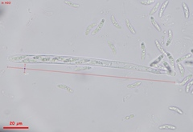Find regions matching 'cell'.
<instances>
[{"mask_svg":"<svg viewBox=\"0 0 193 132\" xmlns=\"http://www.w3.org/2000/svg\"><path fill=\"white\" fill-rule=\"evenodd\" d=\"M133 117H134V114H131V115H129V116H126L125 119H126V120H128V119H131V118H133Z\"/></svg>","mask_w":193,"mask_h":132,"instance_id":"cell-30","label":"cell"},{"mask_svg":"<svg viewBox=\"0 0 193 132\" xmlns=\"http://www.w3.org/2000/svg\"><path fill=\"white\" fill-rule=\"evenodd\" d=\"M92 67H76L75 70H91Z\"/></svg>","mask_w":193,"mask_h":132,"instance_id":"cell-27","label":"cell"},{"mask_svg":"<svg viewBox=\"0 0 193 132\" xmlns=\"http://www.w3.org/2000/svg\"><path fill=\"white\" fill-rule=\"evenodd\" d=\"M126 25L127 26L129 31L131 32L132 35H136V31H135V29L134 28V26H132V24L130 22H129V19H126Z\"/></svg>","mask_w":193,"mask_h":132,"instance_id":"cell-7","label":"cell"},{"mask_svg":"<svg viewBox=\"0 0 193 132\" xmlns=\"http://www.w3.org/2000/svg\"><path fill=\"white\" fill-rule=\"evenodd\" d=\"M160 2H156V4L154 5V7L152 8V9H151V10H150V14H149V15H153L154 13H155L157 10H158L159 9V7H160Z\"/></svg>","mask_w":193,"mask_h":132,"instance_id":"cell-14","label":"cell"},{"mask_svg":"<svg viewBox=\"0 0 193 132\" xmlns=\"http://www.w3.org/2000/svg\"><path fill=\"white\" fill-rule=\"evenodd\" d=\"M192 79V75H187V77H185V78L183 79V81H182L181 82H180V83H176V84L179 85V86H184V85H186L187 82L191 80Z\"/></svg>","mask_w":193,"mask_h":132,"instance_id":"cell-12","label":"cell"},{"mask_svg":"<svg viewBox=\"0 0 193 132\" xmlns=\"http://www.w3.org/2000/svg\"><path fill=\"white\" fill-rule=\"evenodd\" d=\"M169 1H164L160 5V7H159V17L161 18L162 15H163V13L165 11V10H166V8L167 7L168 4H169Z\"/></svg>","mask_w":193,"mask_h":132,"instance_id":"cell-3","label":"cell"},{"mask_svg":"<svg viewBox=\"0 0 193 132\" xmlns=\"http://www.w3.org/2000/svg\"><path fill=\"white\" fill-rule=\"evenodd\" d=\"M52 59H53V57H51V56H33L32 57V59H34V60H41V61H43V62L52 60Z\"/></svg>","mask_w":193,"mask_h":132,"instance_id":"cell-5","label":"cell"},{"mask_svg":"<svg viewBox=\"0 0 193 132\" xmlns=\"http://www.w3.org/2000/svg\"><path fill=\"white\" fill-rule=\"evenodd\" d=\"M187 86H186V92L187 93H188L190 91V89L192 88V79H191L186 84Z\"/></svg>","mask_w":193,"mask_h":132,"instance_id":"cell-26","label":"cell"},{"mask_svg":"<svg viewBox=\"0 0 193 132\" xmlns=\"http://www.w3.org/2000/svg\"><path fill=\"white\" fill-rule=\"evenodd\" d=\"M27 55H14V56H10L8 59H9L11 61H18V60H23V59H26Z\"/></svg>","mask_w":193,"mask_h":132,"instance_id":"cell-11","label":"cell"},{"mask_svg":"<svg viewBox=\"0 0 193 132\" xmlns=\"http://www.w3.org/2000/svg\"><path fill=\"white\" fill-rule=\"evenodd\" d=\"M168 109L170 110V111H174V112H176V113H178V114H183V111L180 109V108H179V107L177 106H169L168 107Z\"/></svg>","mask_w":193,"mask_h":132,"instance_id":"cell-17","label":"cell"},{"mask_svg":"<svg viewBox=\"0 0 193 132\" xmlns=\"http://www.w3.org/2000/svg\"><path fill=\"white\" fill-rule=\"evenodd\" d=\"M105 23H106V19L105 18H102L101 20V22L100 23H99L98 24H97V26H96V27H95V29L93 30V33H92V35H96V34H97V33L101 31V29L103 28V26H104V25H105Z\"/></svg>","mask_w":193,"mask_h":132,"instance_id":"cell-2","label":"cell"},{"mask_svg":"<svg viewBox=\"0 0 193 132\" xmlns=\"http://www.w3.org/2000/svg\"><path fill=\"white\" fill-rule=\"evenodd\" d=\"M172 40H173V32L172 30H169V31H168V38H167V42L166 43V46H169L170 44L172 43Z\"/></svg>","mask_w":193,"mask_h":132,"instance_id":"cell-15","label":"cell"},{"mask_svg":"<svg viewBox=\"0 0 193 132\" xmlns=\"http://www.w3.org/2000/svg\"><path fill=\"white\" fill-rule=\"evenodd\" d=\"M110 20H111V22H112V23H113V25H114L116 28L117 29H122V26H120V24L118 23V22L117 21V19H116V18H115V16L114 15H111V17H110Z\"/></svg>","mask_w":193,"mask_h":132,"instance_id":"cell-10","label":"cell"},{"mask_svg":"<svg viewBox=\"0 0 193 132\" xmlns=\"http://www.w3.org/2000/svg\"><path fill=\"white\" fill-rule=\"evenodd\" d=\"M163 57H164L163 54H161L160 56H159L155 60H154V62H152L150 63V67H154V66H156L159 62H161V60L163 59Z\"/></svg>","mask_w":193,"mask_h":132,"instance_id":"cell-18","label":"cell"},{"mask_svg":"<svg viewBox=\"0 0 193 132\" xmlns=\"http://www.w3.org/2000/svg\"><path fill=\"white\" fill-rule=\"evenodd\" d=\"M64 2L65 4L68 5L69 7H73V8H79L80 7V4L76 3V2H72V1H64Z\"/></svg>","mask_w":193,"mask_h":132,"instance_id":"cell-19","label":"cell"},{"mask_svg":"<svg viewBox=\"0 0 193 132\" xmlns=\"http://www.w3.org/2000/svg\"><path fill=\"white\" fill-rule=\"evenodd\" d=\"M182 7H183V12H184V17L185 18H188L190 16V10H189V7L187 5L186 2H182Z\"/></svg>","mask_w":193,"mask_h":132,"instance_id":"cell-4","label":"cell"},{"mask_svg":"<svg viewBox=\"0 0 193 132\" xmlns=\"http://www.w3.org/2000/svg\"><path fill=\"white\" fill-rule=\"evenodd\" d=\"M192 57V53H189V54H186V55H184L183 57H181V58H179V59L176 60V62L179 63L181 61H183V60H185V59H189V58H191Z\"/></svg>","mask_w":193,"mask_h":132,"instance_id":"cell-23","label":"cell"},{"mask_svg":"<svg viewBox=\"0 0 193 132\" xmlns=\"http://www.w3.org/2000/svg\"><path fill=\"white\" fill-rule=\"evenodd\" d=\"M159 128L160 129V130H175L176 126L174 125H172V124H163V125L159 126Z\"/></svg>","mask_w":193,"mask_h":132,"instance_id":"cell-8","label":"cell"},{"mask_svg":"<svg viewBox=\"0 0 193 132\" xmlns=\"http://www.w3.org/2000/svg\"><path fill=\"white\" fill-rule=\"evenodd\" d=\"M178 68H179V70H180V75L181 76H183L184 75V73H185V69H184V67H183V66L180 64V62L178 63Z\"/></svg>","mask_w":193,"mask_h":132,"instance_id":"cell-24","label":"cell"},{"mask_svg":"<svg viewBox=\"0 0 193 132\" xmlns=\"http://www.w3.org/2000/svg\"><path fill=\"white\" fill-rule=\"evenodd\" d=\"M150 22H151V23H152V25L154 26V27L157 30V31H162L160 26H159L158 24V23L155 21V19H154V18L153 17V16H151V17H150Z\"/></svg>","mask_w":193,"mask_h":132,"instance_id":"cell-13","label":"cell"},{"mask_svg":"<svg viewBox=\"0 0 193 132\" xmlns=\"http://www.w3.org/2000/svg\"><path fill=\"white\" fill-rule=\"evenodd\" d=\"M155 45H156V46H157V48L159 49V51H161L162 54H167V51H165L163 48H162V46H161V44L159 43V42L158 40H155Z\"/></svg>","mask_w":193,"mask_h":132,"instance_id":"cell-21","label":"cell"},{"mask_svg":"<svg viewBox=\"0 0 193 132\" xmlns=\"http://www.w3.org/2000/svg\"><path fill=\"white\" fill-rule=\"evenodd\" d=\"M57 87H58V88H60V89L65 90L66 91H68V93H71V94H73V93H74L73 90L72 89L71 87H69L68 86H66V85H64V84H58V85H57Z\"/></svg>","mask_w":193,"mask_h":132,"instance_id":"cell-9","label":"cell"},{"mask_svg":"<svg viewBox=\"0 0 193 132\" xmlns=\"http://www.w3.org/2000/svg\"><path fill=\"white\" fill-rule=\"evenodd\" d=\"M166 55L167 56V58L169 59V60L171 61V62L172 63V65L174 66L175 65V62H174V59H173V57L172 56V54H171L169 52H167V54H166Z\"/></svg>","mask_w":193,"mask_h":132,"instance_id":"cell-29","label":"cell"},{"mask_svg":"<svg viewBox=\"0 0 193 132\" xmlns=\"http://www.w3.org/2000/svg\"><path fill=\"white\" fill-rule=\"evenodd\" d=\"M141 84H142V82H141V81H137V82H134V83L129 84L128 86H127V87L129 88V89H132V88H135V87H139Z\"/></svg>","mask_w":193,"mask_h":132,"instance_id":"cell-22","label":"cell"},{"mask_svg":"<svg viewBox=\"0 0 193 132\" xmlns=\"http://www.w3.org/2000/svg\"><path fill=\"white\" fill-rule=\"evenodd\" d=\"M97 26V24H96V23H93L92 24H90L89 26H88V27L86 28V31H85V35H89V33L90 31H92V30L94 28L95 29V27Z\"/></svg>","mask_w":193,"mask_h":132,"instance_id":"cell-16","label":"cell"},{"mask_svg":"<svg viewBox=\"0 0 193 132\" xmlns=\"http://www.w3.org/2000/svg\"><path fill=\"white\" fill-rule=\"evenodd\" d=\"M146 56H147V49L144 43H141V59L145 60Z\"/></svg>","mask_w":193,"mask_h":132,"instance_id":"cell-6","label":"cell"},{"mask_svg":"<svg viewBox=\"0 0 193 132\" xmlns=\"http://www.w3.org/2000/svg\"><path fill=\"white\" fill-rule=\"evenodd\" d=\"M140 2L143 5H150L152 3H154L155 1L154 0H145V1H140Z\"/></svg>","mask_w":193,"mask_h":132,"instance_id":"cell-25","label":"cell"},{"mask_svg":"<svg viewBox=\"0 0 193 132\" xmlns=\"http://www.w3.org/2000/svg\"><path fill=\"white\" fill-rule=\"evenodd\" d=\"M163 66H164V67H166L167 69V70H168V73H169V74L172 73V69H171V67H170L169 63L167 62H163Z\"/></svg>","mask_w":193,"mask_h":132,"instance_id":"cell-28","label":"cell"},{"mask_svg":"<svg viewBox=\"0 0 193 132\" xmlns=\"http://www.w3.org/2000/svg\"><path fill=\"white\" fill-rule=\"evenodd\" d=\"M134 70H140V71H145V72H150L152 74H155V75H161V74H165L166 71L154 69L152 67H142V66H134Z\"/></svg>","mask_w":193,"mask_h":132,"instance_id":"cell-1","label":"cell"},{"mask_svg":"<svg viewBox=\"0 0 193 132\" xmlns=\"http://www.w3.org/2000/svg\"><path fill=\"white\" fill-rule=\"evenodd\" d=\"M185 63H186V64H190V65H192V61H191V62L186 61V62H185Z\"/></svg>","mask_w":193,"mask_h":132,"instance_id":"cell-31","label":"cell"},{"mask_svg":"<svg viewBox=\"0 0 193 132\" xmlns=\"http://www.w3.org/2000/svg\"><path fill=\"white\" fill-rule=\"evenodd\" d=\"M107 43H108V45L110 47V49H111V51L113 52V54H117V50H116V46L114 45V43H112L111 41H107Z\"/></svg>","mask_w":193,"mask_h":132,"instance_id":"cell-20","label":"cell"}]
</instances>
